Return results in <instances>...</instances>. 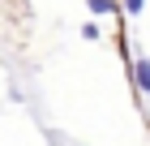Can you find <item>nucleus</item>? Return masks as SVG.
Returning <instances> with one entry per match:
<instances>
[{
	"instance_id": "nucleus-1",
	"label": "nucleus",
	"mask_w": 150,
	"mask_h": 146,
	"mask_svg": "<svg viewBox=\"0 0 150 146\" xmlns=\"http://www.w3.org/2000/svg\"><path fill=\"white\" fill-rule=\"evenodd\" d=\"M133 82H137V90H142V95H150V60H146V56H137V60H133Z\"/></svg>"
},
{
	"instance_id": "nucleus-2",
	"label": "nucleus",
	"mask_w": 150,
	"mask_h": 146,
	"mask_svg": "<svg viewBox=\"0 0 150 146\" xmlns=\"http://www.w3.org/2000/svg\"><path fill=\"white\" fill-rule=\"evenodd\" d=\"M94 13H116V0H90Z\"/></svg>"
},
{
	"instance_id": "nucleus-3",
	"label": "nucleus",
	"mask_w": 150,
	"mask_h": 146,
	"mask_svg": "<svg viewBox=\"0 0 150 146\" xmlns=\"http://www.w3.org/2000/svg\"><path fill=\"white\" fill-rule=\"evenodd\" d=\"M142 4H146V0H125V9H129V13H142Z\"/></svg>"
}]
</instances>
